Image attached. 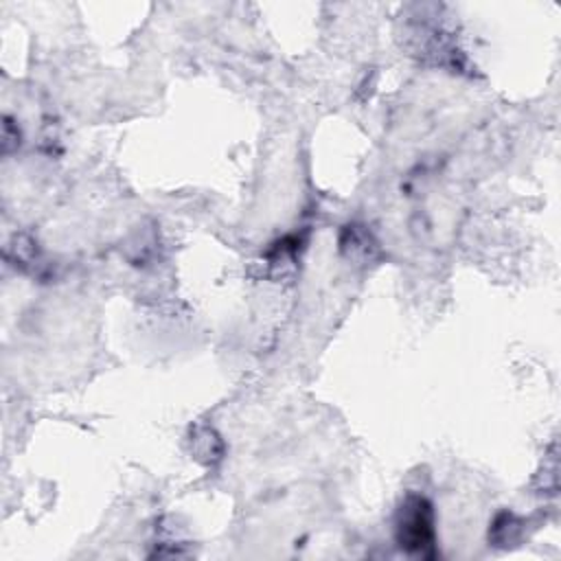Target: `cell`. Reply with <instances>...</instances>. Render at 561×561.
Returning <instances> with one entry per match:
<instances>
[{"label":"cell","mask_w":561,"mask_h":561,"mask_svg":"<svg viewBox=\"0 0 561 561\" xmlns=\"http://www.w3.org/2000/svg\"><path fill=\"white\" fill-rule=\"evenodd\" d=\"M394 539L412 557L432 559L436 554V515L425 495L410 493L394 515Z\"/></svg>","instance_id":"cell-1"}]
</instances>
